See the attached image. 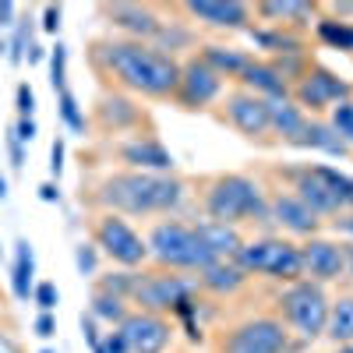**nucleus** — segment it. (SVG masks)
Segmentation results:
<instances>
[{
  "instance_id": "obj_55",
  "label": "nucleus",
  "mask_w": 353,
  "mask_h": 353,
  "mask_svg": "<svg viewBox=\"0 0 353 353\" xmlns=\"http://www.w3.org/2000/svg\"><path fill=\"white\" fill-rule=\"evenodd\" d=\"M336 353H353V343H343V346H339Z\"/></svg>"
},
{
  "instance_id": "obj_39",
  "label": "nucleus",
  "mask_w": 353,
  "mask_h": 353,
  "mask_svg": "<svg viewBox=\"0 0 353 353\" xmlns=\"http://www.w3.org/2000/svg\"><path fill=\"white\" fill-rule=\"evenodd\" d=\"M32 304H36L39 311H50V314H53V307L61 304V290H57V283H50V279L36 283V290H32Z\"/></svg>"
},
{
  "instance_id": "obj_24",
  "label": "nucleus",
  "mask_w": 353,
  "mask_h": 353,
  "mask_svg": "<svg viewBox=\"0 0 353 353\" xmlns=\"http://www.w3.org/2000/svg\"><path fill=\"white\" fill-rule=\"evenodd\" d=\"M198 283L209 293H216V297H230V293H237L248 283V272L237 261H212L205 272H198Z\"/></svg>"
},
{
  "instance_id": "obj_51",
  "label": "nucleus",
  "mask_w": 353,
  "mask_h": 353,
  "mask_svg": "<svg viewBox=\"0 0 353 353\" xmlns=\"http://www.w3.org/2000/svg\"><path fill=\"white\" fill-rule=\"evenodd\" d=\"M343 248V276L353 279V244H339Z\"/></svg>"
},
{
  "instance_id": "obj_43",
  "label": "nucleus",
  "mask_w": 353,
  "mask_h": 353,
  "mask_svg": "<svg viewBox=\"0 0 353 353\" xmlns=\"http://www.w3.org/2000/svg\"><path fill=\"white\" fill-rule=\"evenodd\" d=\"M4 145H8V159H11V166H14V170H21V166H25V145L14 138V128H8Z\"/></svg>"
},
{
  "instance_id": "obj_6",
  "label": "nucleus",
  "mask_w": 353,
  "mask_h": 353,
  "mask_svg": "<svg viewBox=\"0 0 353 353\" xmlns=\"http://www.w3.org/2000/svg\"><path fill=\"white\" fill-rule=\"evenodd\" d=\"M297 198L314 216H339L353 209V176H343L332 166H307L297 173Z\"/></svg>"
},
{
  "instance_id": "obj_29",
  "label": "nucleus",
  "mask_w": 353,
  "mask_h": 353,
  "mask_svg": "<svg viewBox=\"0 0 353 353\" xmlns=\"http://www.w3.org/2000/svg\"><path fill=\"white\" fill-rule=\"evenodd\" d=\"M318 8L307 4V0H265V4H258V14L269 18V21H304L311 18Z\"/></svg>"
},
{
  "instance_id": "obj_22",
  "label": "nucleus",
  "mask_w": 353,
  "mask_h": 353,
  "mask_svg": "<svg viewBox=\"0 0 353 353\" xmlns=\"http://www.w3.org/2000/svg\"><path fill=\"white\" fill-rule=\"evenodd\" d=\"M32 290H36V251L25 237H18L11 261V293L14 301H32Z\"/></svg>"
},
{
  "instance_id": "obj_1",
  "label": "nucleus",
  "mask_w": 353,
  "mask_h": 353,
  "mask_svg": "<svg viewBox=\"0 0 353 353\" xmlns=\"http://www.w3.org/2000/svg\"><path fill=\"white\" fill-rule=\"evenodd\" d=\"M96 61L124 88H131L138 96H149V99L176 96V85H181V64L173 57L159 53L152 43L110 39L96 46Z\"/></svg>"
},
{
  "instance_id": "obj_36",
  "label": "nucleus",
  "mask_w": 353,
  "mask_h": 353,
  "mask_svg": "<svg viewBox=\"0 0 353 353\" xmlns=\"http://www.w3.org/2000/svg\"><path fill=\"white\" fill-rule=\"evenodd\" d=\"M134 279H138V272H131V269H124V272H110V276H103L99 290H103V293H113V297H121V301H131Z\"/></svg>"
},
{
  "instance_id": "obj_45",
  "label": "nucleus",
  "mask_w": 353,
  "mask_h": 353,
  "mask_svg": "<svg viewBox=\"0 0 353 353\" xmlns=\"http://www.w3.org/2000/svg\"><path fill=\"white\" fill-rule=\"evenodd\" d=\"M78 325H81V336H85L88 350H92V346H99V343H103V336L96 332V318H92V314H78Z\"/></svg>"
},
{
  "instance_id": "obj_40",
  "label": "nucleus",
  "mask_w": 353,
  "mask_h": 353,
  "mask_svg": "<svg viewBox=\"0 0 353 353\" xmlns=\"http://www.w3.org/2000/svg\"><path fill=\"white\" fill-rule=\"evenodd\" d=\"M14 106H18V117H32L36 113V92H32V85H28V81H18Z\"/></svg>"
},
{
  "instance_id": "obj_8",
  "label": "nucleus",
  "mask_w": 353,
  "mask_h": 353,
  "mask_svg": "<svg viewBox=\"0 0 353 353\" xmlns=\"http://www.w3.org/2000/svg\"><path fill=\"white\" fill-rule=\"evenodd\" d=\"M92 237H96V248H103V254L113 265H121V269H138V265H145V258H149V248H145V241L131 230V223L113 216V212H103L96 219Z\"/></svg>"
},
{
  "instance_id": "obj_44",
  "label": "nucleus",
  "mask_w": 353,
  "mask_h": 353,
  "mask_svg": "<svg viewBox=\"0 0 353 353\" xmlns=\"http://www.w3.org/2000/svg\"><path fill=\"white\" fill-rule=\"evenodd\" d=\"M32 332H36L39 339H53V336H57V318H53L50 311H39L36 321H32Z\"/></svg>"
},
{
  "instance_id": "obj_19",
  "label": "nucleus",
  "mask_w": 353,
  "mask_h": 353,
  "mask_svg": "<svg viewBox=\"0 0 353 353\" xmlns=\"http://www.w3.org/2000/svg\"><path fill=\"white\" fill-rule=\"evenodd\" d=\"M269 209H272V219L283 226V230H290V233H297V237H314V233H318V226H321V219L307 209V205L297 198V194H279L272 205H269Z\"/></svg>"
},
{
  "instance_id": "obj_52",
  "label": "nucleus",
  "mask_w": 353,
  "mask_h": 353,
  "mask_svg": "<svg viewBox=\"0 0 353 353\" xmlns=\"http://www.w3.org/2000/svg\"><path fill=\"white\" fill-rule=\"evenodd\" d=\"M0 353H21V346H18L8 332H0Z\"/></svg>"
},
{
  "instance_id": "obj_48",
  "label": "nucleus",
  "mask_w": 353,
  "mask_h": 353,
  "mask_svg": "<svg viewBox=\"0 0 353 353\" xmlns=\"http://www.w3.org/2000/svg\"><path fill=\"white\" fill-rule=\"evenodd\" d=\"M36 191H39V201H46V205H57V201H61V188H57V181H43Z\"/></svg>"
},
{
  "instance_id": "obj_34",
  "label": "nucleus",
  "mask_w": 353,
  "mask_h": 353,
  "mask_svg": "<svg viewBox=\"0 0 353 353\" xmlns=\"http://www.w3.org/2000/svg\"><path fill=\"white\" fill-rule=\"evenodd\" d=\"M50 88L57 96L61 92H68V46L57 39V46H50Z\"/></svg>"
},
{
  "instance_id": "obj_14",
  "label": "nucleus",
  "mask_w": 353,
  "mask_h": 353,
  "mask_svg": "<svg viewBox=\"0 0 353 353\" xmlns=\"http://www.w3.org/2000/svg\"><path fill=\"white\" fill-rule=\"evenodd\" d=\"M301 269L304 276H311V283H332L343 276V248L332 241L311 237L307 244H301Z\"/></svg>"
},
{
  "instance_id": "obj_10",
  "label": "nucleus",
  "mask_w": 353,
  "mask_h": 353,
  "mask_svg": "<svg viewBox=\"0 0 353 353\" xmlns=\"http://www.w3.org/2000/svg\"><path fill=\"white\" fill-rule=\"evenodd\" d=\"M290 332L279 318H248L223 339V353H286Z\"/></svg>"
},
{
  "instance_id": "obj_42",
  "label": "nucleus",
  "mask_w": 353,
  "mask_h": 353,
  "mask_svg": "<svg viewBox=\"0 0 353 353\" xmlns=\"http://www.w3.org/2000/svg\"><path fill=\"white\" fill-rule=\"evenodd\" d=\"M64 156H68L64 138H53V145H50V176L53 181H61V173H64Z\"/></svg>"
},
{
  "instance_id": "obj_3",
  "label": "nucleus",
  "mask_w": 353,
  "mask_h": 353,
  "mask_svg": "<svg viewBox=\"0 0 353 353\" xmlns=\"http://www.w3.org/2000/svg\"><path fill=\"white\" fill-rule=\"evenodd\" d=\"M205 212H209L212 223H223V226H237L248 219H261V223L272 219V209L265 205L261 188L244 173L216 176L209 194H205Z\"/></svg>"
},
{
  "instance_id": "obj_30",
  "label": "nucleus",
  "mask_w": 353,
  "mask_h": 353,
  "mask_svg": "<svg viewBox=\"0 0 353 353\" xmlns=\"http://www.w3.org/2000/svg\"><path fill=\"white\" fill-rule=\"evenodd\" d=\"M325 336L343 343H353V297H339L329 304V321H325Z\"/></svg>"
},
{
  "instance_id": "obj_28",
  "label": "nucleus",
  "mask_w": 353,
  "mask_h": 353,
  "mask_svg": "<svg viewBox=\"0 0 353 353\" xmlns=\"http://www.w3.org/2000/svg\"><path fill=\"white\" fill-rule=\"evenodd\" d=\"M32 32H36V14L32 11H21L14 28H11V39H8V64L21 68L25 64V53L32 46Z\"/></svg>"
},
{
  "instance_id": "obj_7",
  "label": "nucleus",
  "mask_w": 353,
  "mask_h": 353,
  "mask_svg": "<svg viewBox=\"0 0 353 353\" xmlns=\"http://www.w3.org/2000/svg\"><path fill=\"white\" fill-rule=\"evenodd\" d=\"M283 318L297 329L301 339H318L325 336V321H329V297L325 290L311 279H297L290 283V290L279 297Z\"/></svg>"
},
{
  "instance_id": "obj_4",
  "label": "nucleus",
  "mask_w": 353,
  "mask_h": 353,
  "mask_svg": "<svg viewBox=\"0 0 353 353\" xmlns=\"http://www.w3.org/2000/svg\"><path fill=\"white\" fill-rule=\"evenodd\" d=\"M149 258L159 261L163 269H184V272H205L216 261L212 251L198 241L194 226L184 223H156L145 237Z\"/></svg>"
},
{
  "instance_id": "obj_50",
  "label": "nucleus",
  "mask_w": 353,
  "mask_h": 353,
  "mask_svg": "<svg viewBox=\"0 0 353 353\" xmlns=\"http://www.w3.org/2000/svg\"><path fill=\"white\" fill-rule=\"evenodd\" d=\"M46 57H50V53H46V46L32 43V46H28V53H25V64H28V68H36V64H43V61H46Z\"/></svg>"
},
{
  "instance_id": "obj_54",
  "label": "nucleus",
  "mask_w": 353,
  "mask_h": 353,
  "mask_svg": "<svg viewBox=\"0 0 353 353\" xmlns=\"http://www.w3.org/2000/svg\"><path fill=\"white\" fill-rule=\"evenodd\" d=\"M4 198H8V176L0 173V201H4Z\"/></svg>"
},
{
  "instance_id": "obj_21",
  "label": "nucleus",
  "mask_w": 353,
  "mask_h": 353,
  "mask_svg": "<svg viewBox=\"0 0 353 353\" xmlns=\"http://www.w3.org/2000/svg\"><path fill=\"white\" fill-rule=\"evenodd\" d=\"M194 233H198V241L212 251V258L216 261H233L237 258V251L244 248V237L237 233V226H223V223H198L194 226Z\"/></svg>"
},
{
  "instance_id": "obj_25",
  "label": "nucleus",
  "mask_w": 353,
  "mask_h": 353,
  "mask_svg": "<svg viewBox=\"0 0 353 353\" xmlns=\"http://www.w3.org/2000/svg\"><path fill=\"white\" fill-rule=\"evenodd\" d=\"M198 61L209 64L219 78H241L244 68L251 64V57L244 50H233V46H201Z\"/></svg>"
},
{
  "instance_id": "obj_13",
  "label": "nucleus",
  "mask_w": 353,
  "mask_h": 353,
  "mask_svg": "<svg viewBox=\"0 0 353 353\" xmlns=\"http://www.w3.org/2000/svg\"><path fill=\"white\" fill-rule=\"evenodd\" d=\"M219 88H223V78L209 68V64H201L198 57L188 64H181V85H176V99H181L188 110H201V106H209L216 96H219Z\"/></svg>"
},
{
  "instance_id": "obj_18",
  "label": "nucleus",
  "mask_w": 353,
  "mask_h": 353,
  "mask_svg": "<svg viewBox=\"0 0 353 353\" xmlns=\"http://www.w3.org/2000/svg\"><path fill=\"white\" fill-rule=\"evenodd\" d=\"M121 159H124L131 170H141V173H170V170H173V156L166 152V145L156 141V138L124 141V145H121Z\"/></svg>"
},
{
  "instance_id": "obj_47",
  "label": "nucleus",
  "mask_w": 353,
  "mask_h": 353,
  "mask_svg": "<svg viewBox=\"0 0 353 353\" xmlns=\"http://www.w3.org/2000/svg\"><path fill=\"white\" fill-rule=\"evenodd\" d=\"M18 14H21L18 4H11V0H0V28H14Z\"/></svg>"
},
{
  "instance_id": "obj_41",
  "label": "nucleus",
  "mask_w": 353,
  "mask_h": 353,
  "mask_svg": "<svg viewBox=\"0 0 353 353\" xmlns=\"http://www.w3.org/2000/svg\"><path fill=\"white\" fill-rule=\"evenodd\" d=\"M39 28H43V32L46 36H57V32H61V18H64V11H61V4H46L43 11H39Z\"/></svg>"
},
{
  "instance_id": "obj_12",
  "label": "nucleus",
  "mask_w": 353,
  "mask_h": 353,
  "mask_svg": "<svg viewBox=\"0 0 353 353\" xmlns=\"http://www.w3.org/2000/svg\"><path fill=\"white\" fill-rule=\"evenodd\" d=\"M293 96H297V106L325 110L332 103L350 99V81H343L339 74H332L325 68H307V74L297 81V88H293Z\"/></svg>"
},
{
  "instance_id": "obj_5",
  "label": "nucleus",
  "mask_w": 353,
  "mask_h": 353,
  "mask_svg": "<svg viewBox=\"0 0 353 353\" xmlns=\"http://www.w3.org/2000/svg\"><path fill=\"white\" fill-rule=\"evenodd\" d=\"M241 269L251 276H269V279H279V283H297L304 279V269H301V248L290 244L283 237H258V241H244V248L233 258Z\"/></svg>"
},
{
  "instance_id": "obj_2",
  "label": "nucleus",
  "mask_w": 353,
  "mask_h": 353,
  "mask_svg": "<svg viewBox=\"0 0 353 353\" xmlns=\"http://www.w3.org/2000/svg\"><path fill=\"white\" fill-rule=\"evenodd\" d=\"M96 201L106 205V212L113 216H156L176 209L184 201V184L170 173L124 170V173H110L99 184Z\"/></svg>"
},
{
  "instance_id": "obj_35",
  "label": "nucleus",
  "mask_w": 353,
  "mask_h": 353,
  "mask_svg": "<svg viewBox=\"0 0 353 353\" xmlns=\"http://www.w3.org/2000/svg\"><path fill=\"white\" fill-rule=\"evenodd\" d=\"M57 113H61V121H64V128H68V131H74V134H85L88 121H85V113H81L78 99L71 96V88H68V92H61V96H57Z\"/></svg>"
},
{
  "instance_id": "obj_20",
  "label": "nucleus",
  "mask_w": 353,
  "mask_h": 353,
  "mask_svg": "<svg viewBox=\"0 0 353 353\" xmlns=\"http://www.w3.org/2000/svg\"><path fill=\"white\" fill-rule=\"evenodd\" d=\"M241 81L248 85L251 96H258V99H265V103H283V99H290V92H293V88L279 78V71H276L272 64H265V61H251V64L244 68Z\"/></svg>"
},
{
  "instance_id": "obj_15",
  "label": "nucleus",
  "mask_w": 353,
  "mask_h": 353,
  "mask_svg": "<svg viewBox=\"0 0 353 353\" xmlns=\"http://www.w3.org/2000/svg\"><path fill=\"white\" fill-rule=\"evenodd\" d=\"M103 11H106L110 25L121 28V32H124L128 39H134V43L156 39L159 25H163L159 14H156L152 8H145V4H110V8H103Z\"/></svg>"
},
{
  "instance_id": "obj_9",
  "label": "nucleus",
  "mask_w": 353,
  "mask_h": 353,
  "mask_svg": "<svg viewBox=\"0 0 353 353\" xmlns=\"http://www.w3.org/2000/svg\"><path fill=\"white\" fill-rule=\"evenodd\" d=\"M131 301L138 304V311L149 314H166L176 311L181 304L194 301V279L188 276H170V272H156V276H138Z\"/></svg>"
},
{
  "instance_id": "obj_31",
  "label": "nucleus",
  "mask_w": 353,
  "mask_h": 353,
  "mask_svg": "<svg viewBox=\"0 0 353 353\" xmlns=\"http://www.w3.org/2000/svg\"><path fill=\"white\" fill-rule=\"evenodd\" d=\"M318 39L332 46V50H343V53H353V25L350 21H339V18H318L314 25Z\"/></svg>"
},
{
  "instance_id": "obj_49",
  "label": "nucleus",
  "mask_w": 353,
  "mask_h": 353,
  "mask_svg": "<svg viewBox=\"0 0 353 353\" xmlns=\"http://www.w3.org/2000/svg\"><path fill=\"white\" fill-rule=\"evenodd\" d=\"M103 350H106V353H128V343H124V336H121V332H106Z\"/></svg>"
},
{
  "instance_id": "obj_26",
  "label": "nucleus",
  "mask_w": 353,
  "mask_h": 353,
  "mask_svg": "<svg viewBox=\"0 0 353 353\" xmlns=\"http://www.w3.org/2000/svg\"><path fill=\"white\" fill-rule=\"evenodd\" d=\"M304 128H307V117L297 103H290V99L269 103V131H276L286 141H297L304 134Z\"/></svg>"
},
{
  "instance_id": "obj_33",
  "label": "nucleus",
  "mask_w": 353,
  "mask_h": 353,
  "mask_svg": "<svg viewBox=\"0 0 353 353\" xmlns=\"http://www.w3.org/2000/svg\"><path fill=\"white\" fill-rule=\"evenodd\" d=\"M88 314H92V318H103V321H110V325H121V321H124L131 311H128V301L113 297V293L96 290V293H92V304H88Z\"/></svg>"
},
{
  "instance_id": "obj_16",
  "label": "nucleus",
  "mask_w": 353,
  "mask_h": 353,
  "mask_svg": "<svg viewBox=\"0 0 353 353\" xmlns=\"http://www.w3.org/2000/svg\"><path fill=\"white\" fill-rule=\"evenodd\" d=\"M226 117H230V124L237 128L241 134H248V138L269 134V103L251 96V92L230 96L226 99Z\"/></svg>"
},
{
  "instance_id": "obj_23",
  "label": "nucleus",
  "mask_w": 353,
  "mask_h": 353,
  "mask_svg": "<svg viewBox=\"0 0 353 353\" xmlns=\"http://www.w3.org/2000/svg\"><path fill=\"white\" fill-rule=\"evenodd\" d=\"M138 121H141V110H138L131 99L117 96V92H106V96L96 103V124H99L103 131H124V128H131V124H138Z\"/></svg>"
},
{
  "instance_id": "obj_17",
  "label": "nucleus",
  "mask_w": 353,
  "mask_h": 353,
  "mask_svg": "<svg viewBox=\"0 0 353 353\" xmlns=\"http://www.w3.org/2000/svg\"><path fill=\"white\" fill-rule=\"evenodd\" d=\"M184 11L212 28H244L251 14V8L241 0H191V4H184Z\"/></svg>"
},
{
  "instance_id": "obj_11",
  "label": "nucleus",
  "mask_w": 353,
  "mask_h": 353,
  "mask_svg": "<svg viewBox=\"0 0 353 353\" xmlns=\"http://www.w3.org/2000/svg\"><path fill=\"white\" fill-rule=\"evenodd\" d=\"M117 332L124 336L128 343V353H163L170 346V321L163 314H149V311H131L121 325H117Z\"/></svg>"
},
{
  "instance_id": "obj_27",
  "label": "nucleus",
  "mask_w": 353,
  "mask_h": 353,
  "mask_svg": "<svg viewBox=\"0 0 353 353\" xmlns=\"http://www.w3.org/2000/svg\"><path fill=\"white\" fill-rule=\"evenodd\" d=\"M293 145H301V149H318V152H329V156H346L350 152V145L329 124H321V121H307L304 134L293 141Z\"/></svg>"
},
{
  "instance_id": "obj_57",
  "label": "nucleus",
  "mask_w": 353,
  "mask_h": 353,
  "mask_svg": "<svg viewBox=\"0 0 353 353\" xmlns=\"http://www.w3.org/2000/svg\"><path fill=\"white\" fill-rule=\"evenodd\" d=\"M39 353H57V350H50V346H43V350H39Z\"/></svg>"
},
{
  "instance_id": "obj_32",
  "label": "nucleus",
  "mask_w": 353,
  "mask_h": 353,
  "mask_svg": "<svg viewBox=\"0 0 353 353\" xmlns=\"http://www.w3.org/2000/svg\"><path fill=\"white\" fill-rule=\"evenodd\" d=\"M251 39L261 46V50H272L279 57H290V53H304V43L297 36H290V32H279V28H251Z\"/></svg>"
},
{
  "instance_id": "obj_53",
  "label": "nucleus",
  "mask_w": 353,
  "mask_h": 353,
  "mask_svg": "<svg viewBox=\"0 0 353 353\" xmlns=\"http://www.w3.org/2000/svg\"><path fill=\"white\" fill-rule=\"evenodd\" d=\"M336 230H343L346 237H353V212H350V216H343V219H336Z\"/></svg>"
},
{
  "instance_id": "obj_56",
  "label": "nucleus",
  "mask_w": 353,
  "mask_h": 353,
  "mask_svg": "<svg viewBox=\"0 0 353 353\" xmlns=\"http://www.w3.org/2000/svg\"><path fill=\"white\" fill-rule=\"evenodd\" d=\"M92 353H106V350H103V343H99V346H92Z\"/></svg>"
},
{
  "instance_id": "obj_37",
  "label": "nucleus",
  "mask_w": 353,
  "mask_h": 353,
  "mask_svg": "<svg viewBox=\"0 0 353 353\" xmlns=\"http://www.w3.org/2000/svg\"><path fill=\"white\" fill-rule=\"evenodd\" d=\"M346 145L353 141V103L346 99V103H336L332 106V124H329Z\"/></svg>"
},
{
  "instance_id": "obj_38",
  "label": "nucleus",
  "mask_w": 353,
  "mask_h": 353,
  "mask_svg": "<svg viewBox=\"0 0 353 353\" xmlns=\"http://www.w3.org/2000/svg\"><path fill=\"white\" fill-rule=\"evenodd\" d=\"M74 269H78V276H85V279L96 276V269H99L96 244H78V248H74Z\"/></svg>"
},
{
  "instance_id": "obj_46",
  "label": "nucleus",
  "mask_w": 353,
  "mask_h": 353,
  "mask_svg": "<svg viewBox=\"0 0 353 353\" xmlns=\"http://www.w3.org/2000/svg\"><path fill=\"white\" fill-rule=\"evenodd\" d=\"M14 138L21 145H28L36 138V121H32V117H18V121H14Z\"/></svg>"
}]
</instances>
